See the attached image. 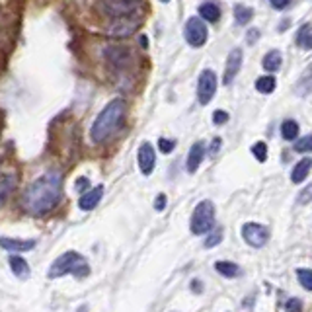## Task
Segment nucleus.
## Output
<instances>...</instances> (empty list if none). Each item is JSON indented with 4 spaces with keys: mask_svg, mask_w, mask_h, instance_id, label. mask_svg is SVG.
I'll use <instances>...</instances> for the list:
<instances>
[{
    "mask_svg": "<svg viewBox=\"0 0 312 312\" xmlns=\"http://www.w3.org/2000/svg\"><path fill=\"white\" fill-rule=\"evenodd\" d=\"M63 195V174L45 172L41 178L28 185L22 195V205L33 217H43L57 207Z\"/></svg>",
    "mask_w": 312,
    "mask_h": 312,
    "instance_id": "nucleus-1",
    "label": "nucleus"
},
{
    "mask_svg": "<svg viewBox=\"0 0 312 312\" xmlns=\"http://www.w3.org/2000/svg\"><path fill=\"white\" fill-rule=\"evenodd\" d=\"M125 115H127V102L123 98L111 100L94 121L90 129V139L94 143H104L107 137H111L121 127Z\"/></svg>",
    "mask_w": 312,
    "mask_h": 312,
    "instance_id": "nucleus-2",
    "label": "nucleus"
},
{
    "mask_svg": "<svg viewBox=\"0 0 312 312\" xmlns=\"http://www.w3.org/2000/svg\"><path fill=\"white\" fill-rule=\"evenodd\" d=\"M76 275V277H86L90 273L88 262L84 260V256H80L78 252H65L59 256L51 268H49V277L57 279V277H65V275Z\"/></svg>",
    "mask_w": 312,
    "mask_h": 312,
    "instance_id": "nucleus-3",
    "label": "nucleus"
},
{
    "mask_svg": "<svg viewBox=\"0 0 312 312\" xmlns=\"http://www.w3.org/2000/svg\"><path fill=\"white\" fill-rule=\"evenodd\" d=\"M213 224H215V205L207 199L199 201L197 207L194 209V215H192V232L197 236L207 234L213 228Z\"/></svg>",
    "mask_w": 312,
    "mask_h": 312,
    "instance_id": "nucleus-4",
    "label": "nucleus"
},
{
    "mask_svg": "<svg viewBox=\"0 0 312 312\" xmlns=\"http://www.w3.org/2000/svg\"><path fill=\"white\" fill-rule=\"evenodd\" d=\"M183 37H185V41L192 45V47H203V45L207 43L209 31L205 22H203V18H199V16L190 18L185 22V26H183Z\"/></svg>",
    "mask_w": 312,
    "mask_h": 312,
    "instance_id": "nucleus-5",
    "label": "nucleus"
},
{
    "mask_svg": "<svg viewBox=\"0 0 312 312\" xmlns=\"http://www.w3.org/2000/svg\"><path fill=\"white\" fill-rule=\"evenodd\" d=\"M242 238L252 248H264L269 240V228L260 223H246L242 226Z\"/></svg>",
    "mask_w": 312,
    "mask_h": 312,
    "instance_id": "nucleus-6",
    "label": "nucleus"
},
{
    "mask_svg": "<svg viewBox=\"0 0 312 312\" xmlns=\"http://www.w3.org/2000/svg\"><path fill=\"white\" fill-rule=\"evenodd\" d=\"M217 86H219V78L213 71H203L199 75V82H197V98H199V104L207 105L211 104L215 92H217Z\"/></svg>",
    "mask_w": 312,
    "mask_h": 312,
    "instance_id": "nucleus-7",
    "label": "nucleus"
},
{
    "mask_svg": "<svg viewBox=\"0 0 312 312\" xmlns=\"http://www.w3.org/2000/svg\"><path fill=\"white\" fill-rule=\"evenodd\" d=\"M242 59H244V55H242V49H238V47L228 53V57H226V69H224V75H223L224 86H230L232 80L238 76L240 69H242Z\"/></svg>",
    "mask_w": 312,
    "mask_h": 312,
    "instance_id": "nucleus-8",
    "label": "nucleus"
},
{
    "mask_svg": "<svg viewBox=\"0 0 312 312\" xmlns=\"http://www.w3.org/2000/svg\"><path fill=\"white\" fill-rule=\"evenodd\" d=\"M154 166H156V152L150 143H143L139 149V168H141L143 176H150Z\"/></svg>",
    "mask_w": 312,
    "mask_h": 312,
    "instance_id": "nucleus-9",
    "label": "nucleus"
},
{
    "mask_svg": "<svg viewBox=\"0 0 312 312\" xmlns=\"http://www.w3.org/2000/svg\"><path fill=\"white\" fill-rule=\"evenodd\" d=\"M203 158H205V143H203V141H197L194 147L190 149L188 160H185V170H188L190 174H195L197 168L203 162Z\"/></svg>",
    "mask_w": 312,
    "mask_h": 312,
    "instance_id": "nucleus-10",
    "label": "nucleus"
},
{
    "mask_svg": "<svg viewBox=\"0 0 312 312\" xmlns=\"http://www.w3.org/2000/svg\"><path fill=\"white\" fill-rule=\"evenodd\" d=\"M35 240H16V238H0V248H4L6 252H30L35 248Z\"/></svg>",
    "mask_w": 312,
    "mask_h": 312,
    "instance_id": "nucleus-11",
    "label": "nucleus"
},
{
    "mask_svg": "<svg viewBox=\"0 0 312 312\" xmlns=\"http://www.w3.org/2000/svg\"><path fill=\"white\" fill-rule=\"evenodd\" d=\"M102 197H104V185H96L94 190L84 192V195H80L78 207L82 209V211H92V209L102 201Z\"/></svg>",
    "mask_w": 312,
    "mask_h": 312,
    "instance_id": "nucleus-12",
    "label": "nucleus"
},
{
    "mask_svg": "<svg viewBox=\"0 0 312 312\" xmlns=\"http://www.w3.org/2000/svg\"><path fill=\"white\" fill-rule=\"evenodd\" d=\"M16 185H18L16 174H4V176L0 178V207L8 201V197H10L12 192L16 190Z\"/></svg>",
    "mask_w": 312,
    "mask_h": 312,
    "instance_id": "nucleus-13",
    "label": "nucleus"
},
{
    "mask_svg": "<svg viewBox=\"0 0 312 312\" xmlns=\"http://www.w3.org/2000/svg\"><path fill=\"white\" fill-rule=\"evenodd\" d=\"M10 268H12V273H14L16 277H20V279H24V277H28L30 275V268H28V262L18 254V256H10Z\"/></svg>",
    "mask_w": 312,
    "mask_h": 312,
    "instance_id": "nucleus-14",
    "label": "nucleus"
},
{
    "mask_svg": "<svg viewBox=\"0 0 312 312\" xmlns=\"http://www.w3.org/2000/svg\"><path fill=\"white\" fill-rule=\"evenodd\" d=\"M308 174H310V158H302V160L293 168L291 181H293V183H302L304 179L308 178Z\"/></svg>",
    "mask_w": 312,
    "mask_h": 312,
    "instance_id": "nucleus-15",
    "label": "nucleus"
},
{
    "mask_svg": "<svg viewBox=\"0 0 312 312\" xmlns=\"http://www.w3.org/2000/svg\"><path fill=\"white\" fill-rule=\"evenodd\" d=\"M281 65H283V57L277 49L269 51L268 55L264 57V60H262V67H264L266 71H269V73H277V71L281 69Z\"/></svg>",
    "mask_w": 312,
    "mask_h": 312,
    "instance_id": "nucleus-16",
    "label": "nucleus"
},
{
    "mask_svg": "<svg viewBox=\"0 0 312 312\" xmlns=\"http://www.w3.org/2000/svg\"><path fill=\"white\" fill-rule=\"evenodd\" d=\"M199 18H205L207 22H217L221 18V8L215 2H205L199 6Z\"/></svg>",
    "mask_w": 312,
    "mask_h": 312,
    "instance_id": "nucleus-17",
    "label": "nucleus"
},
{
    "mask_svg": "<svg viewBox=\"0 0 312 312\" xmlns=\"http://www.w3.org/2000/svg\"><path fill=\"white\" fill-rule=\"evenodd\" d=\"M297 45L304 51H310L312 49V33H310V24H302L300 30L297 33Z\"/></svg>",
    "mask_w": 312,
    "mask_h": 312,
    "instance_id": "nucleus-18",
    "label": "nucleus"
},
{
    "mask_svg": "<svg viewBox=\"0 0 312 312\" xmlns=\"http://www.w3.org/2000/svg\"><path fill=\"white\" fill-rule=\"evenodd\" d=\"M215 269H217V273H221L223 277H228V279L240 275V268H238L234 262H217Z\"/></svg>",
    "mask_w": 312,
    "mask_h": 312,
    "instance_id": "nucleus-19",
    "label": "nucleus"
},
{
    "mask_svg": "<svg viewBox=\"0 0 312 312\" xmlns=\"http://www.w3.org/2000/svg\"><path fill=\"white\" fill-rule=\"evenodd\" d=\"M254 18V10L244 6V4H236L234 6V20H236L238 26H246L250 20Z\"/></svg>",
    "mask_w": 312,
    "mask_h": 312,
    "instance_id": "nucleus-20",
    "label": "nucleus"
},
{
    "mask_svg": "<svg viewBox=\"0 0 312 312\" xmlns=\"http://www.w3.org/2000/svg\"><path fill=\"white\" fill-rule=\"evenodd\" d=\"M281 137L285 139V141H295V139L298 137V123H297V121H293V119H287V121H283Z\"/></svg>",
    "mask_w": 312,
    "mask_h": 312,
    "instance_id": "nucleus-21",
    "label": "nucleus"
},
{
    "mask_svg": "<svg viewBox=\"0 0 312 312\" xmlns=\"http://www.w3.org/2000/svg\"><path fill=\"white\" fill-rule=\"evenodd\" d=\"M256 90L260 92V94H271L273 90H275V78L273 76H260L258 80H256Z\"/></svg>",
    "mask_w": 312,
    "mask_h": 312,
    "instance_id": "nucleus-22",
    "label": "nucleus"
},
{
    "mask_svg": "<svg viewBox=\"0 0 312 312\" xmlns=\"http://www.w3.org/2000/svg\"><path fill=\"white\" fill-rule=\"evenodd\" d=\"M297 277H298V283L306 289V291H312V271L308 268H302V269H297Z\"/></svg>",
    "mask_w": 312,
    "mask_h": 312,
    "instance_id": "nucleus-23",
    "label": "nucleus"
},
{
    "mask_svg": "<svg viewBox=\"0 0 312 312\" xmlns=\"http://www.w3.org/2000/svg\"><path fill=\"white\" fill-rule=\"evenodd\" d=\"M293 150L298 152V154H302V152H310L312 150V137L310 135H304L302 139H298L297 143L293 145Z\"/></svg>",
    "mask_w": 312,
    "mask_h": 312,
    "instance_id": "nucleus-24",
    "label": "nucleus"
},
{
    "mask_svg": "<svg viewBox=\"0 0 312 312\" xmlns=\"http://www.w3.org/2000/svg\"><path fill=\"white\" fill-rule=\"evenodd\" d=\"M209 232H211V230H209ZM221 240H223V228H215V230L205 238V248H213V246L221 244Z\"/></svg>",
    "mask_w": 312,
    "mask_h": 312,
    "instance_id": "nucleus-25",
    "label": "nucleus"
},
{
    "mask_svg": "<svg viewBox=\"0 0 312 312\" xmlns=\"http://www.w3.org/2000/svg\"><path fill=\"white\" fill-rule=\"evenodd\" d=\"M252 154L260 162H266L268 160V145L266 143H256L252 147Z\"/></svg>",
    "mask_w": 312,
    "mask_h": 312,
    "instance_id": "nucleus-26",
    "label": "nucleus"
},
{
    "mask_svg": "<svg viewBox=\"0 0 312 312\" xmlns=\"http://www.w3.org/2000/svg\"><path fill=\"white\" fill-rule=\"evenodd\" d=\"M174 147H176V141L174 139H166V137L158 139V149L162 150L164 154H170L174 150Z\"/></svg>",
    "mask_w": 312,
    "mask_h": 312,
    "instance_id": "nucleus-27",
    "label": "nucleus"
},
{
    "mask_svg": "<svg viewBox=\"0 0 312 312\" xmlns=\"http://www.w3.org/2000/svg\"><path fill=\"white\" fill-rule=\"evenodd\" d=\"M226 121H228V113L223 111V109H217V111L213 113V123H215V125H223Z\"/></svg>",
    "mask_w": 312,
    "mask_h": 312,
    "instance_id": "nucleus-28",
    "label": "nucleus"
},
{
    "mask_svg": "<svg viewBox=\"0 0 312 312\" xmlns=\"http://www.w3.org/2000/svg\"><path fill=\"white\" fill-rule=\"evenodd\" d=\"M302 308V302L298 300V298H289L287 300V304H285V310L293 312V310H300Z\"/></svg>",
    "mask_w": 312,
    "mask_h": 312,
    "instance_id": "nucleus-29",
    "label": "nucleus"
},
{
    "mask_svg": "<svg viewBox=\"0 0 312 312\" xmlns=\"http://www.w3.org/2000/svg\"><path fill=\"white\" fill-rule=\"evenodd\" d=\"M90 188V179L88 178H78L76 179V192L78 194H84Z\"/></svg>",
    "mask_w": 312,
    "mask_h": 312,
    "instance_id": "nucleus-30",
    "label": "nucleus"
},
{
    "mask_svg": "<svg viewBox=\"0 0 312 312\" xmlns=\"http://www.w3.org/2000/svg\"><path fill=\"white\" fill-rule=\"evenodd\" d=\"M154 209L156 211H164L166 209V195L160 194L158 197H156V201H154Z\"/></svg>",
    "mask_w": 312,
    "mask_h": 312,
    "instance_id": "nucleus-31",
    "label": "nucleus"
},
{
    "mask_svg": "<svg viewBox=\"0 0 312 312\" xmlns=\"http://www.w3.org/2000/svg\"><path fill=\"white\" fill-rule=\"evenodd\" d=\"M269 2H271V6L275 10H283V8H287L291 4V0H269Z\"/></svg>",
    "mask_w": 312,
    "mask_h": 312,
    "instance_id": "nucleus-32",
    "label": "nucleus"
},
{
    "mask_svg": "<svg viewBox=\"0 0 312 312\" xmlns=\"http://www.w3.org/2000/svg\"><path fill=\"white\" fill-rule=\"evenodd\" d=\"M258 37H260V30H250L248 31V35H246V41H248V43H254V41H258Z\"/></svg>",
    "mask_w": 312,
    "mask_h": 312,
    "instance_id": "nucleus-33",
    "label": "nucleus"
},
{
    "mask_svg": "<svg viewBox=\"0 0 312 312\" xmlns=\"http://www.w3.org/2000/svg\"><path fill=\"white\" fill-rule=\"evenodd\" d=\"M221 145H223V141L217 137V139H213V147H211V154L215 156L217 152H219V149H221Z\"/></svg>",
    "mask_w": 312,
    "mask_h": 312,
    "instance_id": "nucleus-34",
    "label": "nucleus"
},
{
    "mask_svg": "<svg viewBox=\"0 0 312 312\" xmlns=\"http://www.w3.org/2000/svg\"><path fill=\"white\" fill-rule=\"evenodd\" d=\"M192 287H194L195 293H201V281H199V279H194V281H192Z\"/></svg>",
    "mask_w": 312,
    "mask_h": 312,
    "instance_id": "nucleus-35",
    "label": "nucleus"
},
{
    "mask_svg": "<svg viewBox=\"0 0 312 312\" xmlns=\"http://www.w3.org/2000/svg\"><path fill=\"white\" fill-rule=\"evenodd\" d=\"M147 43H149V41H147V37L143 35V37H141V45H143V47H147Z\"/></svg>",
    "mask_w": 312,
    "mask_h": 312,
    "instance_id": "nucleus-36",
    "label": "nucleus"
},
{
    "mask_svg": "<svg viewBox=\"0 0 312 312\" xmlns=\"http://www.w3.org/2000/svg\"><path fill=\"white\" fill-rule=\"evenodd\" d=\"M160 2H162V4H168V2H170V0H160Z\"/></svg>",
    "mask_w": 312,
    "mask_h": 312,
    "instance_id": "nucleus-37",
    "label": "nucleus"
}]
</instances>
